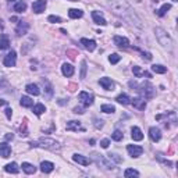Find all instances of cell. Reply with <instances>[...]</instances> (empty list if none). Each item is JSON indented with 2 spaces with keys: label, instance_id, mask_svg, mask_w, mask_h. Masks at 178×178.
Returning <instances> with one entry per match:
<instances>
[{
  "label": "cell",
  "instance_id": "26",
  "mask_svg": "<svg viewBox=\"0 0 178 178\" xmlns=\"http://www.w3.org/2000/svg\"><path fill=\"white\" fill-rule=\"evenodd\" d=\"M4 170L7 171V173H11V174H17L20 171V167H18V164L17 163H8L7 166L4 167Z\"/></svg>",
  "mask_w": 178,
  "mask_h": 178
},
{
  "label": "cell",
  "instance_id": "51",
  "mask_svg": "<svg viewBox=\"0 0 178 178\" xmlns=\"http://www.w3.org/2000/svg\"><path fill=\"white\" fill-rule=\"evenodd\" d=\"M71 2H78V0H71Z\"/></svg>",
  "mask_w": 178,
  "mask_h": 178
},
{
  "label": "cell",
  "instance_id": "27",
  "mask_svg": "<svg viewBox=\"0 0 178 178\" xmlns=\"http://www.w3.org/2000/svg\"><path fill=\"white\" fill-rule=\"evenodd\" d=\"M22 170H24V173H26V174H35V171H36V167H35L34 164H31V163H22Z\"/></svg>",
  "mask_w": 178,
  "mask_h": 178
},
{
  "label": "cell",
  "instance_id": "44",
  "mask_svg": "<svg viewBox=\"0 0 178 178\" xmlns=\"http://www.w3.org/2000/svg\"><path fill=\"white\" fill-rule=\"evenodd\" d=\"M95 127H96V128H102V127H103V121L95 118Z\"/></svg>",
  "mask_w": 178,
  "mask_h": 178
},
{
  "label": "cell",
  "instance_id": "36",
  "mask_svg": "<svg viewBox=\"0 0 178 178\" xmlns=\"http://www.w3.org/2000/svg\"><path fill=\"white\" fill-rule=\"evenodd\" d=\"M139 176V173L136 170H134V168H127L125 170V173H124V177H138Z\"/></svg>",
  "mask_w": 178,
  "mask_h": 178
},
{
  "label": "cell",
  "instance_id": "24",
  "mask_svg": "<svg viewBox=\"0 0 178 178\" xmlns=\"http://www.w3.org/2000/svg\"><path fill=\"white\" fill-rule=\"evenodd\" d=\"M25 91L28 92L29 95H34V96H38V95L40 93V91H39V88H38V85H35V84H28L25 87Z\"/></svg>",
  "mask_w": 178,
  "mask_h": 178
},
{
  "label": "cell",
  "instance_id": "30",
  "mask_svg": "<svg viewBox=\"0 0 178 178\" xmlns=\"http://www.w3.org/2000/svg\"><path fill=\"white\" fill-rule=\"evenodd\" d=\"M115 100H117L118 103H121V105H129V103H131V99H129V96H128V95H125V93L118 95Z\"/></svg>",
  "mask_w": 178,
  "mask_h": 178
},
{
  "label": "cell",
  "instance_id": "52",
  "mask_svg": "<svg viewBox=\"0 0 178 178\" xmlns=\"http://www.w3.org/2000/svg\"><path fill=\"white\" fill-rule=\"evenodd\" d=\"M173 2H178V0H173Z\"/></svg>",
  "mask_w": 178,
  "mask_h": 178
},
{
  "label": "cell",
  "instance_id": "48",
  "mask_svg": "<svg viewBox=\"0 0 178 178\" xmlns=\"http://www.w3.org/2000/svg\"><path fill=\"white\" fill-rule=\"evenodd\" d=\"M4 105H7V102L6 100H0V106H4Z\"/></svg>",
  "mask_w": 178,
  "mask_h": 178
},
{
  "label": "cell",
  "instance_id": "9",
  "mask_svg": "<svg viewBox=\"0 0 178 178\" xmlns=\"http://www.w3.org/2000/svg\"><path fill=\"white\" fill-rule=\"evenodd\" d=\"M131 103L138 110H145L146 109V102H145L143 97H134V99H131Z\"/></svg>",
  "mask_w": 178,
  "mask_h": 178
},
{
  "label": "cell",
  "instance_id": "31",
  "mask_svg": "<svg viewBox=\"0 0 178 178\" xmlns=\"http://www.w3.org/2000/svg\"><path fill=\"white\" fill-rule=\"evenodd\" d=\"M25 10H26V3L22 2V0L17 2L16 6H14V11H17V13H24Z\"/></svg>",
  "mask_w": 178,
  "mask_h": 178
},
{
  "label": "cell",
  "instance_id": "11",
  "mask_svg": "<svg viewBox=\"0 0 178 178\" xmlns=\"http://www.w3.org/2000/svg\"><path fill=\"white\" fill-rule=\"evenodd\" d=\"M81 44L87 50H89V52H93V50L96 49V42H95V40H92V39H87V38H82V39H81Z\"/></svg>",
  "mask_w": 178,
  "mask_h": 178
},
{
  "label": "cell",
  "instance_id": "49",
  "mask_svg": "<svg viewBox=\"0 0 178 178\" xmlns=\"http://www.w3.org/2000/svg\"><path fill=\"white\" fill-rule=\"evenodd\" d=\"M2 28H3V21L0 20V29H2Z\"/></svg>",
  "mask_w": 178,
  "mask_h": 178
},
{
  "label": "cell",
  "instance_id": "39",
  "mask_svg": "<svg viewBox=\"0 0 178 178\" xmlns=\"http://www.w3.org/2000/svg\"><path fill=\"white\" fill-rule=\"evenodd\" d=\"M107 157H109L110 160H114L115 163H123V159H121V157L118 156L117 153H109Z\"/></svg>",
  "mask_w": 178,
  "mask_h": 178
},
{
  "label": "cell",
  "instance_id": "4",
  "mask_svg": "<svg viewBox=\"0 0 178 178\" xmlns=\"http://www.w3.org/2000/svg\"><path fill=\"white\" fill-rule=\"evenodd\" d=\"M156 36H157V40L160 42V44H163V46L166 47H171L173 46V40H171L170 35L167 34V32L164 31V29L162 28H156Z\"/></svg>",
  "mask_w": 178,
  "mask_h": 178
},
{
  "label": "cell",
  "instance_id": "19",
  "mask_svg": "<svg viewBox=\"0 0 178 178\" xmlns=\"http://www.w3.org/2000/svg\"><path fill=\"white\" fill-rule=\"evenodd\" d=\"M92 18H93L95 24H97V25H107V21H106V20L100 16V13H97V11H92Z\"/></svg>",
  "mask_w": 178,
  "mask_h": 178
},
{
  "label": "cell",
  "instance_id": "50",
  "mask_svg": "<svg viewBox=\"0 0 178 178\" xmlns=\"http://www.w3.org/2000/svg\"><path fill=\"white\" fill-rule=\"evenodd\" d=\"M8 2H10V3H11V2H17V0H8Z\"/></svg>",
  "mask_w": 178,
  "mask_h": 178
},
{
  "label": "cell",
  "instance_id": "33",
  "mask_svg": "<svg viewBox=\"0 0 178 178\" xmlns=\"http://www.w3.org/2000/svg\"><path fill=\"white\" fill-rule=\"evenodd\" d=\"M152 71L156 74H164L166 71H167V68L164 66H162V64H153L152 66Z\"/></svg>",
  "mask_w": 178,
  "mask_h": 178
},
{
  "label": "cell",
  "instance_id": "21",
  "mask_svg": "<svg viewBox=\"0 0 178 178\" xmlns=\"http://www.w3.org/2000/svg\"><path fill=\"white\" fill-rule=\"evenodd\" d=\"M131 132H132L131 136L134 141H142V139H143V134H142L141 128H138V127H132Z\"/></svg>",
  "mask_w": 178,
  "mask_h": 178
},
{
  "label": "cell",
  "instance_id": "29",
  "mask_svg": "<svg viewBox=\"0 0 178 178\" xmlns=\"http://www.w3.org/2000/svg\"><path fill=\"white\" fill-rule=\"evenodd\" d=\"M20 103H21L22 107H32V106H34V100H32L29 96H22L21 100H20Z\"/></svg>",
  "mask_w": 178,
  "mask_h": 178
},
{
  "label": "cell",
  "instance_id": "18",
  "mask_svg": "<svg viewBox=\"0 0 178 178\" xmlns=\"http://www.w3.org/2000/svg\"><path fill=\"white\" fill-rule=\"evenodd\" d=\"M54 170V164H53L52 162H42L40 163V171L44 174L47 173H52V171Z\"/></svg>",
  "mask_w": 178,
  "mask_h": 178
},
{
  "label": "cell",
  "instance_id": "14",
  "mask_svg": "<svg viewBox=\"0 0 178 178\" xmlns=\"http://www.w3.org/2000/svg\"><path fill=\"white\" fill-rule=\"evenodd\" d=\"M67 131H85V128L81 127L79 121H70L67 123Z\"/></svg>",
  "mask_w": 178,
  "mask_h": 178
},
{
  "label": "cell",
  "instance_id": "41",
  "mask_svg": "<svg viewBox=\"0 0 178 178\" xmlns=\"http://www.w3.org/2000/svg\"><path fill=\"white\" fill-rule=\"evenodd\" d=\"M47 21L49 22H61V18L60 17H56V16H49Z\"/></svg>",
  "mask_w": 178,
  "mask_h": 178
},
{
  "label": "cell",
  "instance_id": "32",
  "mask_svg": "<svg viewBox=\"0 0 178 178\" xmlns=\"http://www.w3.org/2000/svg\"><path fill=\"white\" fill-rule=\"evenodd\" d=\"M170 8H171V4H168V3H166V4H163L162 7H160L159 10H157V16H159V17L166 16V14H167V11L170 10Z\"/></svg>",
  "mask_w": 178,
  "mask_h": 178
},
{
  "label": "cell",
  "instance_id": "35",
  "mask_svg": "<svg viewBox=\"0 0 178 178\" xmlns=\"http://www.w3.org/2000/svg\"><path fill=\"white\" fill-rule=\"evenodd\" d=\"M100 110H102L103 113H107V114H110V113H114L115 111V107L113 105H102Z\"/></svg>",
  "mask_w": 178,
  "mask_h": 178
},
{
  "label": "cell",
  "instance_id": "34",
  "mask_svg": "<svg viewBox=\"0 0 178 178\" xmlns=\"http://www.w3.org/2000/svg\"><path fill=\"white\" fill-rule=\"evenodd\" d=\"M44 111H46V107H44L42 103H38V105L34 106V113H35L36 115H42Z\"/></svg>",
  "mask_w": 178,
  "mask_h": 178
},
{
  "label": "cell",
  "instance_id": "3",
  "mask_svg": "<svg viewBox=\"0 0 178 178\" xmlns=\"http://www.w3.org/2000/svg\"><path fill=\"white\" fill-rule=\"evenodd\" d=\"M92 159H93V162L96 163L99 167H103V168H106V170H113V168H114V166H113V163L110 162V159L107 160L103 155L92 153Z\"/></svg>",
  "mask_w": 178,
  "mask_h": 178
},
{
  "label": "cell",
  "instance_id": "7",
  "mask_svg": "<svg viewBox=\"0 0 178 178\" xmlns=\"http://www.w3.org/2000/svg\"><path fill=\"white\" fill-rule=\"evenodd\" d=\"M127 150H128V153L131 157H139L142 153H143V148L138 146V145H128V146H127Z\"/></svg>",
  "mask_w": 178,
  "mask_h": 178
},
{
  "label": "cell",
  "instance_id": "37",
  "mask_svg": "<svg viewBox=\"0 0 178 178\" xmlns=\"http://www.w3.org/2000/svg\"><path fill=\"white\" fill-rule=\"evenodd\" d=\"M111 138L114 139V141H117V142H118V141H121V139L124 138V135H123V132H121L120 129H115V131L111 134Z\"/></svg>",
  "mask_w": 178,
  "mask_h": 178
},
{
  "label": "cell",
  "instance_id": "2",
  "mask_svg": "<svg viewBox=\"0 0 178 178\" xmlns=\"http://www.w3.org/2000/svg\"><path fill=\"white\" fill-rule=\"evenodd\" d=\"M31 146H34V148L40 146V148H43V149L52 150V152H57V150H60V148H61L60 143L52 138H39L38 142H31Z\"/></svg>",
  "mask_w": 178,
  "mask_h": 178
},
{
  "label": "cell",
  "instance_id": "23",
  "mask_svg": "<svg viewBox=\"0 0 178 178\" xmlns=\"http://www.w3.org/2000/svg\"><path fill=\"white\" fill-rule=\"evenodd\" d=\"M10 47V39L7 35H0V50H6Z\"/></svg>",
  "mask_w": 178,
  "mask_h": 178
},
{
  "label": "cell",
  "instance_id": "10",
  "mask_svg": "<svg viewBox=\"0 0 178 178\" xmlns=\"http://www.w3.org/2000/svg\"><path fill=\"white\" fill-rule=\"evenodd\" d=\"M149 138L152 139L153 142H159L160 139H162V131H160L159 128H156V127H152V128L149 129Z\"/></svg>",
  "mask_w": 178,
  "mask_h": 178
},
{
  "label": "cell",
  "instance_id": "5",
  "mask_svg": "<svg viewBox=\"0 0 178 178\" xmlns=\"http://www.w3.org/2000/svg\"><path fill=\"white\" fill-rule=\"evenodd\" d=\"M78 99L81 100V103L85 107H89V106L93 103V95H91L89 92H79Z\"/></svg>",
  "mask_w": 178,
  "mask_h": 178
},
{
  "label": "cell",
  "instance_id": "1",
  "mask_svg": "<svg viewBox=\"0 0 178 178\" xmlns=\"http://www.w3.org/2000/svg\"><path fill=\"white\" fill-rule=\"evenodd\" d=\"M129 87L134 88L135 91H138V93L141 95L143 99H153L156 95V89L150 82H143L141 85H136L135 82H129Z\"/></svg>",
  "mask_w": 178,
  "mask_h": 178
},
{
  "label": "cell",
  "instance_id": "15",
  "mask_svg": "<svg viewBox=\"0 0 178 178\" xmlns=\"http://www.w3.org/2000/svg\"><path fill=\"white\" fill-rule=\"evenodd\" d=\"M99 84L102 85L103 89H106V91H113V89H114V82H113L110 78H100Z\"/></svg>",
  "mask_w": 178,
  "mask_h": 178
},
{
  "label": "cell",
  "instance_id": "20",
  "mask_svg": "<svg viewBox=\"0 0 178 178\" xmlns=\"http://www.w3.org/2000/svg\"><path fill=\"white\" fill-rule=\"evenodd\" d=\"M28 29H29L28 22L20 21L18 22V26H17V29H16V32H17V35H25L26 32H28Z\"/></svg>",
  "mask_w": 178,
  "mask_h": 178
},
{
  "label": "cell",
  "instance_id": "17",
  "mask_svg": "<svg viewBox=\"0 0 178 178\" xmlns=\"http://www.w3.org/2000/svg\"><path fill=\"white\" fill-rule=\"evenodd\" d=\"M10 153H11V148H10V145H7L6 142L0 143V156L4 157V159H7V157L10 156Z\"/></svg>",
  "mask_w": 178,
  "mask_h": 178
},
{
  "label": "cell",
  "instance_id": "42",
  "mask_svg": "<svg viewBox=\"0 0 178 178\" xmlns=\"http://www.w3.org/2000/svg\"><path fill=\"white\" fill-rule=\"evenodd\" d=\"M109 145H110V141H109V139H102V141H100V146H102L103 149H107Z\"/></svg>",
  "mask_w": 178,
  "mask_h": 178
},
{
  "label": "cell",
  "instance_id": "47",
  "mask_svg": "<svg viewBox=\"0 0 178 178\" xmlns=\"http://www.w3.org/2000/svg\"><path fill=\"white\" fill-rule=\"evenodd\" d=\"M13 138H14L13 134H7V135H6V139H7V141H10V139H13Z\"/></svg>",
  "mask_w": 178,
  "mask_h": 178
},
{
  "label": "cell",
  "instance_id": "43",
  "mask_svg": "<svg viewBox=\"0 0 178 178\" xmlns=\"http://www.w3.org/2000/svg\"><path fill=\"white\" fill-rule=\"evenodd\" d=\"M28 135V131H26V123H24L21 125V136H26Z\"/></svg>",
  "mask_w": 178,
  "mask_h": 178
},
{
  "label": "cell",
  "instance_id": "8",
  "mask_svg": "<svg viewBox=\"0 0 178 178\" xmlns=\"http://www.w3.org/2000/svg\"><path fill=\"white\" fill-rule=\"evenodd\" d=\"M46 8V0H36V2L32 3V11L36 14H40L44 11Z\"/></svg>",
  "mask_w": 178,
  "mask_h": 178
},
{
  "label": "cell",
  "instance_id": "25",
  "mask_svg": "<svg viewBox=\"0 0 178 178\" xmlns=\"http://www.w3.org/2000/svg\"><path fill=\"white\" fill-rule=\"evenodd\" d=\"M82 16H84L82 10H78V8H70L68 10V17L70 18H81Z\"/></svg>",
  "mask_w": 178,
  "mask_h": 178
},
{
  "label": "cell",
  "instance_id": "6",
  "mask_svg": "<svg viewBox=\"0 0 178 178\" xmlns=\"http://www.w3.org/2000/svg\"><path fill=\"white\" fill-rule=\"evenodd\" d=\"M16 60H17V53L14 50H11L4 59H3V64L6 67H14L16 66Z\"/></svg>",
  "mask_w": 178,
  "mask_h": 178
},
{
  "label": "cell",
  "instance_id": "22",
  "mask_svg": "<svg viewBox=\"0 0 178 178\" xmlns=\"http://www.w3.org/2000/svg\"><path fill=\"white\" fill-rule=\"evenodd\" d=\"M61 73H63L64 77H73L74 74V67L68 63H64L63 67H61Z\"/></svg>",
  "mask_w": 178,
  "mask_h": 178
},
{
  "label": "cell",
  "instance_id": "28",
  "mask_svg": "<svg viewBox=\"0 0 178 178\" xmlns=\"http://www.w3.org/2000/svg\"><path fill=\"white\" fill-rule=\"evenodd\" d=\"M42 82H43L44 87H46V88H44V91H46V93H44V97H46V99H52V96H53V87H52V85H50L47 81H42Z\"/></svg>",
  "mask_w": 178,
  "mask_h": 178
},
{
  "label": "cell",
  "instance_id": "40",
  "mask_svg": "<svg viewBox=\"0 0 178 178\" xmlns=\"http://www.w3.org/2000/svg\"><path fill=\"white\" fill-rule=\"evenodd\" d=\"M85 75H87V61L84 60L81 63V79H84Z\"/></svg>",
  "mask_w": 178,
  "mask_h": 178
},
{
  "label": "cell",
  "instance_id": "38",
  "mask_svg": "<svg viewBox=\"0 0 178 178\" xmlns=\"http://www.w3.org/2000/svg\"><path fill=\"white\" fill-rule=\"evenodd\" d=\"M120 60H121V56H118L117 53H113L110 57H109V61H110L111 64H117Z\"/></svg>",
  "mask_w": 178,
  "mask_h": 178
},
{
  "label": "cell",
  "instance_id": "45",
  "mask_svg": "<svg viewBox=\"0 0 178 178\" xmlns=\"http://www.w3.org/2000/svg\"><path fill=\"white\" fill-rule=\"evenodd\" d=\"M74 113H75V114H84V109L82 107H74Z\"/></svg>",
  "mask_w": 178,
  "mask_h": 178
},
{
  "label": "cell",
  "instance_id": "46",
  "mask_svg": "<svg viewBox=\"0 0 178 178\" xmlns=\"http://www.w3.org/2000/svg\"><path fill=\"white\" fill-rule=\"evenodd\" d=\"M4 111H6V115H7V118H8V120H10V118H11V115H13V110H11L10 107H7Z\"/></svg>",
  "mask_w": 178,
  "mask_h": 178
},
{
  "label": "cell",
  "instance_id": "16",
  "mask_svg": "<svg viewBox=\"0 0 178 178\" xmlns=\"http://www.w3.org/2000/svg\"><path fill=\"white\" fill-rule=\"evenodd\" d=\"M73 160L75 163H78V164H82V166H89L91 164V159H88V157H85L82 155H74Z\"/></svg>",
  "mask_w": 178,
  "mask_h": 178
},
{
  "label": "cell",
  "instance_id": "12",
  "mask_svg": "<svg viewBox=\"0 0 178 178\" xmlns=\"http://www.w3.org/2000/svg\"><path fill=\"white\" fill-rule=\"evenodd\" d=\"M114 44L115 46H118V47H128L129 46V40L127 39V38H124V36H114Z\"/></svg>",
  "mask_w": 178,
  "mask_h": 178
},
{
  "label": "cell",
  "instance_id": "13",
  "mask_svg": "<svg viewBox=\"0 0 178 178\" xmlns=\"http://www.w3.org/2000/svg\"><path fill=\"white\" fill-rule=\"evenodd\" d=\"M132 73H134V75L138 77V78H141V77H148V78H152V74L143 71L141 67H138V66H134L132 67Z\"/></svg>",
  "mask_w": 178,
  "mask_h": 178
}]
</instances>
